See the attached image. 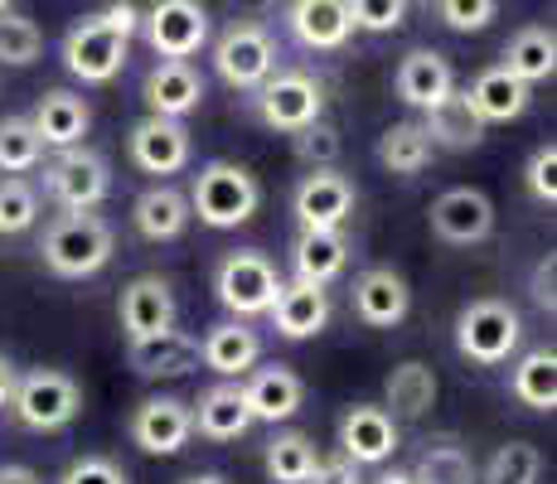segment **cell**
I'll list each match as a JSON object with an SVG mask.
<instances>
[{"label":"cell","instance_id":"1","mask_svg":"<svg viewBox=\"0 0 557 484\" xmlns=\"http://www.w3.org/2000/svg\"><path fill=\"white\" fill-rule=\"evenodd\" d=\"M112 223L98 219V213H63L59 223L45 233L39 252H45V266L63 282H83V276H98L107 262H112Z\"/></svg>","mask_w":557,"mask_h":484},{"label":"cell","instance_id":"2","mask_svg":"<svg viewBox=\"0 0 557 484\" xmlns=\"http://www.w3.org/2000/svg\"><path fill=\"white\" fill-rule=\"evenodd\" d=\"M262 203V185L252 179V170L233 165V160H209L195 175V194L189 209L199 213V223L209 228H243Z\"/></svg>","mask_w":557,"mask_h":484},{"label":"cell","instance_id":"3","mask_svg":"<svg viewBox=\"0 0 557 484\" xmlns=\"http://www.w3.org/2000/svg\"><path fill=\"white\" fill-rule=\"evenodd\" d=\"M523 339V320L509 300L499 296H480L470 300L466 310L456 315V349L466 353L470 363H505Z\"/></svg>","mask_w":557,"mask_h":484},{"label":"cell","instance_id":"4","mask_svg":"<svg viewBox=\"0 0 557 484\" xmlns=\"http://www.w3.org/2000/svg\"><path fill=\"white\" fill-rule=\"evenodd\" d=\"M10 407H15L20 426H29V432H63L83 412V387L59 369H35L25 378H15Z\"/></svg>","mask_w":557,"mask_h":484},{"label":"cell","instance_id":"5","mask_svg":"<svg viewBox=\"0 0 557 484\" xmlns=\"http://www.w3.org/2000/svg\"><path fill=\"white\" fill-rule=\"evenodd\" d=\"M276 290H282V276H276L272 257L252 252V247L228 252L219 262V272H213V296H219V306L233 310L238 320L267 315V310H272V300H276Z\"/></svg>","mask_w":557,"mask_h":484},{"label":"cell","instance_id":"6","mask_svg":"<svg viewBox=\"0 0 557 484\" xmlns=\"http://www.w3.org/2000/svg\"><path fill=\"white\" fill-rule=\"evenodd\" d=\"M45 189L59 209L92 213L107 194H112V170H107V160L98 156V150L69 146L45 165Z\"/></svg>","mask_w":557,"mask_h":484},{"label":"cell","instance_id":"7","mask_svg":"<svg viewBox=\"0 0 557 484\" xmlns=\"http://www.w3.org/2000/svg\"><path fill=\"white\" fill-rule=\"evenodd\" d=\"M213 69L228 88H243V92H257L267 78L276 73V45L262 25L243 20V25H228L213 45Z\"/></svg>","mask_w":557,"mask_h":484},{"label":"cell","instance_id":"8","mask_svg":"<svg viewBox=\"0 0 557 484\" xmlns=\"http://www.w3.org/2000/svg\"><path fill=\"white\" fill-rule=\"evenodd\" d=\"M126 45L132 39L116 35L107 15H83L78 25L63 35V69L83 83H112L126 69Z\"/></svg>","mask_w":557,"mask_h":484},{"label":"cell","instance_id":"9","mask_svg":"<svg viewBox=\"0 0 557 484\" xmlns=\"http://www.w3.org/2000/svg\"><path fill=\"white\" fill-rule=\"evenodd\" d=\"M141 29H146V45L160 59H195L209 45V10L199 0H156L141 15Z\"/></svg>","mask_w":557,"mask_h":484},{"label":"cell","instance_id":"10","mask_svg":"<svg viewBox=\"0 0 557 484\" xmlns=\"http://www.w3.org/2000/svg\"><path fill=\"white\" fill-rule=\"evenodd\" d=\"M257 112L272 132H301V126L320 122L325 112V92L310 73H272V78L257 88Z\"/></svg>","mask_w":557,"mask_h":484},{"label":"cell","instance_id":"11","mask_svg":"<svg viewBox=\"0 0 557 484\" xmlns=\"http://www.w3.org/2000/svg\"><path fill=\"white\" fill-rule=\"evenodd\" d=\"M296 223L310 228H345V219L355 213V179H345L339 170H310L292 194Z\"/></svg>","mask_w":557,"mask_h":484},{"label":"cell","instance_id":"12","mask_svg":"<svg viewBox=\"0 0 557 484\" xmlns=\"http://www.w3.org/2000/svg\"><path fill=\"white\" fill-rule=\"evenodd\" d=\"M432 233L442 243H456V247L485 243L490 233H495V203H490L480 189H470V185L446 189L442 199L432 203Z\"/></svg>","mask_w":557,"mask_h":484},{"label":"cell","instance_id":"13","mask_svg":"<svg viewBox=\"0 0 557 484\" xmlns=\"http://www.w3.org/2000/svg\"><path fill=\"white\" fill-rule=\"evenodd\" d=\"M398 450V422L388 417V407L359 402L339 417V456L355 466H383Z\"/></svg>","mask_w":557,"mask_h":484},{"label":"cell","instance_id":"14","mask_svg":"<svg viewBox=\"0 0 557 484\" xmlns=\"http://www.w3.org/2000/svg\"><path fill=\"white\" fill-rule=\"evenodd\" d=\"M189 436H195V417L180 397H146L132 412V440L146 456H175V450H185Z\"/></svg>","mask_w":557,"mask_h":484},{"label":"cell","instance_id":"15","mask_svg":"<svg viewBox=\"0 0 557 484\" xmlns=\"http://www.w3.org/2000/svg\"><path fill=\"white\" fill-rule=\"evenodd\" d=\"M132 160L146 175H180L189 165V132L185 122H170V116H146L132 126Z\"/></svg>","mask_w":557,"mask_h":484},{"label":"cell","instance_id":"16","mask_svg":"<svg viewBox=\"0 0 557 484\" xmlns=\"http://www.w3.org/2000/svg\"><path fill=\"white\" fill-rule=\"evenodd\" d=\"M141 97H146V107H151V116L180 122V116H189L203 102V78L189 59H160L156 69L146 73Z\"/></svg>","mask_w":557,"mask_h":484},{"label":"cell","instance_id":"17","mask_svg":"<svg viewBox=\"0 0 557 484\" xmlns=\"http://www.w3.org/2000/svg\"><path fill=\"white\" fill-rule=\"evenodd\" d=\"M122 330L126 339H151L160 330H175V290L165 276H136L122 290Z\"/></svg>","mask_w":557,"mask_h":484},{"label":"cell","instance_id":"18","mask_svg":"<svg viewBox=\"0 0 557 484\" xmlns=\"http://www.w3.org/2000/svg\"><path fill=\"white\" fill-rule=\"evenodd\" d=\"M267 315H272L282 339H315L330 325V290L315 282H292V286L282 282Z\"/></svg>","mask_w":557,"mask_h":484},{"label":"cell","instance_id":"19","mask_svg":"<svg viewBox=\"0 0 557 484\" xmlns=\"http://www.w3.org/2000/svg\"><path fill=\"white\" fill-rule=\"evenodd\" d=\"M412 306V290L393 266H369L355 282V315L369 330H393Z\"/></svg>","mask_w":557,"mask_h":484},{"label":"cell","instance_id":"20","mask_svg":"<svg viewBox=\"0 0 557 484\" xmlns=\"http://www.w3.org/2000/svg\"><path fill=\"white\" fill-rule=\"evenodd\" d=\"M393 88H398V97H403L407 107L426 112V107L446 102V97L456 92V73H451V63H446L436 49H412L398 63V78H393Z\"/></svg>","mask_w":557,"mask_h":484},{"label":"cell","instance_id":"21","mask_svg":"<svg viewBox=\"0 0 557 484\" xmlns=\"http://www.w3.org/2000/svg\"><path fill=\"white\" fill-rule=\"evenodd\" d=\"M243 397H248L252 422H286V417L301 412L306 402V383L296 378L286 363H272V369H257L248 383H243Z\"/></svg>","mask_w":557,"mask_h":484},{"label":"cell","instance_id":"22","mask_svg":"<svg viewBox=\"0 0 557 484\" xmlns=\"http://www.w3.org/2000/svg\"><path fill=\"white\" fill-rule=\"evenodd\" d=\"M286 29H292L296 45H306V49H345L349 35H355L345 0H292Z\"/></svg>","mask_w":557,"mask_h":484},{"label":"cell","instance_id":"23","mask_svg":"<svg viewBox=\"0 0 557 484\" xmlns=\"http://www.w3.org/2000/svg\"><path fill=\"white\" fill-rule=\"evenodd\" d=\"M257 359H262V339H257V330L243 325V320H223V325H213L199 344V363L209 373H219V378H243Z\"/></svg>","mask_w":557,"mask_h":484},{"label":"cell","instance_id":"24","mask_svg":"<svg viewBox=\"0 0 557 484\" xmlns=\"http://www.w3.org/2000/svg\"><path fill=\"white\" fill-rule=\"evenodd\" d=\"M126 359L141 378H185L199 369V339L180 335V330H160L151 339H132Z\"/></svg>","mask_w":557,"mask_h":484},{"label":"cell","instance_id":"25","mask_svg":"<svg viewBox=\"0 0 557 484\" xmlns=\"http://www.w3.org/2000/svg\"><path fill=\"white\" fill-rule=\"evenodd\" d=\"M29 126H35V136H39L45 146L69 150V146H78L83 136H88L92 112H88V102H83V97L53 88V92L39 97V107H35V116H29Z\"/></svg>","mask_w":557,"mask_h":484},{"label":"cell","instance_id":"26","mask_svg":"<svg viewBox=\"0 0 557 484\" xmlns=\"http://www.w3.org/2000/svg\"><path fill=\"white\" fill-rule=\"evenodd\" d=\"M195 417V432L209 436V440H238L243 432L252 426V412H248V397H243L238 383H219L189 407Z\"/></svg>","mask_w":557,"mask_h":484},{"label":"cell","instance_id":"27","mask_svg":"<svg viewBox=\"0 0 557 484\" xmlns=\"http://www.w3.org/2000/svg\"><path fill=\"white\" fill-rule=\"evenodd\" d=\"M349 262V243L339 228H301V238L292 247V266H296V282H315L330 286Z\"/></svg>","mask_w":557,"mask_h":484},{"label":"cell","instance_id":"28","mask_svg":"<svg viewBox=\"0 0 557 484\" xmlns=\"http://www.w3.org/2000/svg\"><path fill=\"white\" fill-rule=\"evenodd\" d=\"M529 83H519L509 69H485L475 83H470V92H466V102L475 107V116L480 122H513V116H523L529 112Z\"/></svg>","mask_w":557,"mask_h":484},{"label":"cell","instance_id":"29","mask_svg":"<svg viewBox=\"0 0 557 484\" xmlns=\"http://www.w3.org/2000/svg\"><path fill=\"white\" fill-rule=\"evenodd\" d=\"M422 132L432 146H446V150H475L485 141V122H480L475 107L466 102V92H451L446 102L426 107Z\"/></svg>","mask_w":557,"mask_h":484},{"label":"cell","instance_id":"30","mask_svg":"<svg viewBox=\"0 0 557 484\" xmlns=\"http://www.w3.org/2000/svg\"><path fill=\"white\" fill-rule=\"evenodd\" d=\"M132 223H136V233H141L146 243H170V238H180V233H185L189 199L180 189H170V185H156V189H146L141 199H136Z\"/></svg>","mask_w":557,"mask_h":484},{"label":"cell","instance_id":"31","mask_svg":"<svg viewBox=\"0 0 557 484\" xmlns=\"http://www.w3.org/2000/svg\"><path fill=\"white\" fill-rule=\"evenodd\" d=\"M499 69H509L519 83H548L553 69H557V39L548 25H523L519 35L505 45V63Z\"/></svg>","mask_w":557,"mask_h":484},{"label":"cell","instance_id":"32","mask_svg":"<svg viewBox=\"0 0 557 484\" xmlns=\"http://www.w3.org/2000/svg\"><path fill=\"white\" fill-rule=\"evenodd\" d=\"M383 397H388V407H393L388 417L417 422V417H426V412H432V402H436V373L426 369V363L407 359V363H398V369L388 373Z\"/></svg>","mask_w":557,"mask_h":484},{"label":"cell","instance_id":"33","mask_svg":"<svg viewBox=\"0 0 557 484\" xmlns=\"http://www.w3.org/2000/svg\"><path fill=\"white\" fill-rule=\"evenodd\" d=\"M432 141H426L422 122H398L379 136V165L388 175H417V170L432 165Z\"/></svg>","mask_w":557,"mask_h":484},{"label":"cell","instance_id":"34","mask_svg":"<svg viewBox=\"0 0 557 484\" xmlns=\"http://www.w3.org/2000/svg\"><path fill=\"white\" fill-rule=\"evenodd\" d=\"M509 387H513V397H519L523 407H533V412H553L557 407V353L553 349L523 353Z\"/></svg>","mask_w":557,"mask_h":484},{"label":"cell","instance_id":"35","mask_svg":"<svg viewBox=\"0 0 557 484\" xmlns=\"http://www.w3.org/2000/svg\"><path fill=\"white\" fill-rule=\"evenodd\" d=\"M315 460H320L315 446H310V436H301V432H286V436L267 440V475L276 484H310Z\"/></svg>","mask_w":557,"mask_h":484},{"label":"cell","instance_id":"36","mask_svg":"<svg viewBox=\"0 0 557 484\" xmlns=\"http://www.w3.org/2000/svg\"><path fill=\"white\" fill-rule=\"evenodd\" d=\"M412 480L417 484H475V460H470L466 446H456V440H442V446H426L422 450Z\"/></svg>","mask_w":557,"mask_h":484},{"label":"cell","instance_id":"37","mask_svg":"<svg viewBox=\"0 0 557 484\" xmlns=\"http://www.w3.org/2000/svg\"><path fill=\"white\" fill-rule=\"evenodd\" d=\"M39 160H45V141L35 136V126H29V116H5L0 122V175H25V170H35Z\"/></svg>","mask_w":557,"mask_h":484},{"label":"cell","instance_id":"38","mask_svg":"<svg viewBox=\"0 0 557 484\" xmlns=\"http://www.w3.org/2000/svg\"><path fill=\"white\" fill-rule=\"evenodd\" d=\"M539 470H543L539 446H529V440H509V446H499L495 460H490L485 484H539Z\"/></svg>","mask_w":557,"mask_h":484},{"label":"cell","instance_id":"39","mask_svg":"<svg viewBox=\"0 0 557 484\" xmlns=\"http://www.w3.org/2000/svg\"><path fill=\"white\" fill-rule=\"evenodd\" d=\"M39 219V194L25 185V179H0V238H20L29 233Z\"/></svg>","mask_w":557,"mask_h":484},{"label":"cell","instance_id":"40","mask_svg":"<svg viewBox=\"0 0 557 484\" xmlns=\"http://www.w3.org/2000/svg\"><path fill=\"white\" fill-rule=\"evenodd\" d=\"M39 49H45V35H39V25L29 15H0V63H10V69H25V63L39 59Z\"/></svg>","mask_w":557,"mask_h":484},{"label":"cell","instance_id":"41","mask_svg":"<svg viewBox=\"0 0 557 484\" xmlns=\"http://www.w3.org/2000/svg\"><path fill=\"white\" fill-rule=\"evenodd\" d=\"M292 146H296V160H306L310 170H335V156H339L335 126L310 122V126H301V132H292Z\"/></svg>","mask_w":557,"mask_h":484},{"label":"cell","instance_id":"42","mask_svg":"<svg viewBox=\"0 0 557 484\" xmlns=\"http://www.w3.org/2000/svg\"><path fill=\"white\" fill-rule=\"evenodd\" d=\"M349 10V25L369 29V35H388V29L403 25L407 15V0H345Z\"/></svg>","mask_w":557,"mask_h":484},{"label":"cell","instance_id":"43","mask_svg":"<svg viewBox=\"0 0 557 484\" xmlns=\"http://www.w3.org/2000/svg\"><path fill=\"white\" fill-rule=\"evenodd\" d=\"M495 10H499V0H436V15H442L456 35L485 29L490 20H495Z\"/></svg>","mask_w":557,"mask_h":484},{"label":"cell","instance_id":"44","mask_svg":"<svg viewBox=\"0 0 557 484\" xmlns=\"http://www.w3.org/2000/svg\"><path fill=\"white\" fill-rule=\"evenodd\" d=\"M523 185L539 203H557V146H539L529 160V170H523Z\"/></svg>","mask_w":557,"mask_h":484},{"label":"cell","instance_id":"45","mask_svg":"<svg viewBox=\"0 0 557 484\" xmlns=\"http://www.w3.org/2000/svg\"><path fill=\"white\" fill-rule=\"evenodd\" d=\"M59 484H132V480H126V470L112 466L107 456H83V460H73V466L63 470Z\"/></svg>","mask_w":557,"mask_h":484},{"label":"cell","instance_id":"46","mask_svg":"<svg viewBox=\"0 0 557 484\" xmlns=\"http://www.w3.org/2000/svg\"><path fill=\"white\" fill-rule=\"evenodd\" d=\"M553 282H557V257L548 252L539 266H533V306H539V310H553V306H557Z\"/></svg>","mask_w":557,"mask_h":484},{"label":"cell","instance_id":"47","mask_svg":"<svg viewBox=\"0 0 557 484\" xmlns=\"http://www.w3.org/2000/svg\"><path fill=\"white\" fill-rule=\"evenodd\" d=\"M315 484H363L359 480V466L355 460H345V456H335V460H315V475H310Z\"/></svg>","mask_w":557,"mask_h":484},{"label":"cell","instance_id":"48","mask_svg":"<svg viewBox=\"0 0 557 484\" xmlns=\"http://www.w3.org/2000/svg\"><path fill=\"white\" fill-rule=\"evenodd\" d=\"M102 15H107V25H112L116 35H126V39H132L136 29H141V10H136L132 0H112V5H107Z\"/></svg>","mask_w":557,"mask_h":484},{"label":"cell","instance_id":"49","mask_svg":"<svg viewBox=\"0 0 557 484\" xmlns=\"http://www.w3.org/2000/svg\"><path fill=\"white\" fill-rule=\"evenodd\" d=\"M0 484H39V475L29 466H0Z\"/></svg>","mask_w":557,"mask_h":484},{"label":"cell","instance_id":"50","mask_svg":"<svg viewBox=\"0 0 557 484\" xmlns=\"http://www.w3.org/2000/svg\"><path fill=\"white\" fill-rule=\"evenodd\" d=\"M10 393H15V363L0 353V407H10Z\"/></svg>","mask_w":557,"mask_h":484},{"label":"cell","instance_id":"51","mask_svg":"<svg viewBox=\"0 0 557 484\" xmlns=\"http://www.w3.org/2000/svg\"><path fill=\"white\" fill-rule=\"evenodd\" d=\"M373 484H417L412 475H398V470H393V475H383V480H373Z\"/></svg>","mask_w":557,"mask_h":484},{"label":"cell","instance_id":"52","mask_svg":"<svg viewBox=\"0 0 557 484\" xmlns=\"http://www.w3.org/2000/svg\"><path fill=\"white\" fill-rule=\"evenodd\" d=\"M185 484H228V480H219V475H189Z\"/></svg>","mask_w":557,"mask_h":484},{"label":"cell","instance_id":"53","mask_svg":"<svg viewBox=\"0 0 557 484\" xmlns=\"http://www.w3.org/2000/svg\"><path fill=\"white\" fill-rule=\"evenodd\" d=\"M5 10H10V0H0V15H5Z\"/></svg>","mask_w":557,"mask_h":484},{"label":"cell","instance_id":"54","mask_svg":"<svg viewBox=\"0 0 557 484\" xmlns=\"http://www.w3.org/2000/svg\"><path fill=\"white\" fill-rule=\"evenodd\" d=\"M407 5H412V0H407Z\"/></svg>","mask_w":557,"mask_h":484}]
</instances>
